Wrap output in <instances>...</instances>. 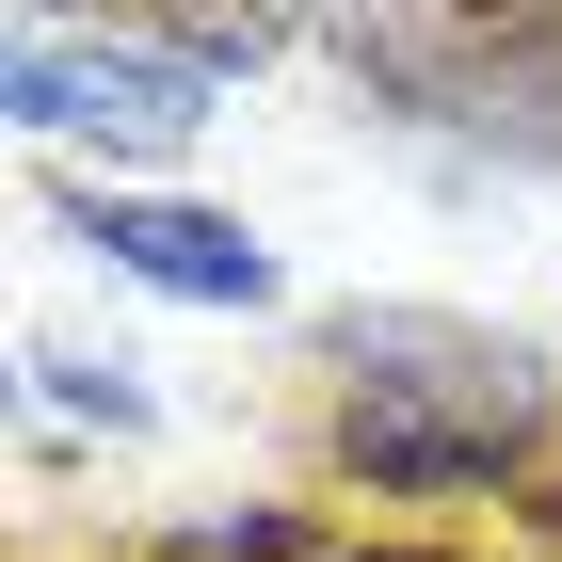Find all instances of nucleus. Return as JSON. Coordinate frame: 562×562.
Returning a JSON list of instances; mask_svg holds the SVG:
<instances>
[{
	"mask_svg": "<svg viewBox=\"0 0 562 562\" xmlns=\"http://www.w3.org/2000/svg\"><path fill=\"white\" fill-rule=\"evenodd\" d=\"M530 434H547V370L515 338H467V322H418V305H353L338 322V418H322L338 482L450 498V482L530 467Z\"/></svg>",
	"mask_w": 562,
	"mask_h": 562,
	"instance_id": "1",
	"label": "nucleus"
},
{
	"mask_svg": "<svg viewBox=\"0 0 562 562\" xmlns=\"http://www.w3.org/2000/svg\"><path fill=\"white\" fill-rule=\"evenodd\" d=\"M0 113L48 130V145H97V130H113V145H193V130H210V81H193L161 33H145V48L16 33V48H0Z\"/></svg>",
	"mask_w": 562,
	"mask_h": 562,
	"instance_id": "2",
	"label": "nucleus"
},
{
	"mask_svg": "<svg viewBox=\"0 0 562 562\" xmlns=\"http://www.w3.org/2000/svg\"><path fill=\"white\" fill-rule=\"evenodd\" d=\"M81 241L177 305H273V241H241L225 210H177V193H81Z\"/></svg>",
	"mask_w": 562,
	"mask_h": 562,
	"instance_id": "3",
	"label": "nucleus"
},
{
	"mask_svg": "<svg viewBox=\"0 0 562 562\" xmlns=\"http://www.w3.org/2000/svg\"><path fill=\"white\" fill-rule=\"evenodd\" d=\"M33 386L65 402V418H113V434H145V386H130V370H81V353H48V338H33Z\"/></svg>",
	"mask_w": 562,
	"mask_h": 562,
	"instance_id": "5",
	"label": "nucleus"
},
{
	"mask_svg": "<svg viewBox=\"0 0 562 562\" xmlns=\"http://www.w3.org/2000/svg\"><path fill=\"white\" fill-rule=\"evenodd\" d=\"M161 48L193 81H241V65H273V16H161Z\"/></svg>",
	"mask_w": 562,
	"mask_h": 562,
	"instance_id": "4",
	"label": "nucleus"
},
{
	"mask_svg": "<svg viewBox=\"0 0 562 562\" xmlns=\"http://www.w3.org/2000/svg\"><path fill=\"white\" fill-rule=\"evenodd\" d=\"M515 498H530V530H547V547H562V467H530Z\"/></svg>",
	"mask_w": 562,
	"mask_h": 562,
	"instance_id": "6",
	"label": "nucleus"
},
{
	"mask_svg": "<svg viewBox=\"0 0 562 562\" xmlns=\"http://www.w3.org/2000/svg\"><path fill=\"white\" fill-rule=\"evenodd\" d=\"M338 562H467V547H338Z\"/></svg>",
	"mask_w": 562,
	"mask_h": 562,
	"instance_id": "7",
	"label": "nucleus"
}]
</instances>
